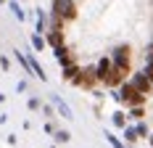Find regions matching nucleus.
I'll return each instance as SVG.
<instances>
[{
  "instance_id": "2",
  "label": "nucleus",
  "mask_w": 153,
  "mask_h": 148,
  "mask_svg": "<svg viewBox=\"0 0 153 148\" xmlns=\"http://www.w3.org/2000/svg\"><path fill=\"white\" fill-rule=\"evenodd\" d=\"M53 16H61V19H74V16H76L74 0H53Z\"/></svg>"
},
{
  "instance_id": "3",
  "label": "nucleus",
  "mask_w": 153,
  "mask_h": 148,
  "mask_svg": "<svg viewBox=\"0 0 153 148\" xmlns=\"http://www.w3.org/2000/svg\"><path fill=\"white\" fill-rule=\"evenodd\" d=\"M114 66L122 74L129 69V45H119V48L114 50Z\"/></svg>"
},
{
  "instance_id": "5",
  "label": "nucleus",
  "mask_w": 153,
  "mask_h": 148,
  "mask_svg": "<svg viewBox=\"0 0 153 148\" xmlns=\"http://www.w3.org/2000/svg\"><path fill=\"white\" fill-rule=\"evenodd\" d=\"M0 3H3V0H0Z\"/></svg>"
},
{
  "instance_id": "1",
  "label": "nucleus",
  "mask_w": 153,
  "mask_h": 148,
  "mask_svg": "<svg viewBox=\"0 0 153 148\" xmlns=\"http://www.w3.org/2000/svg\"><path fill=\"white\" fill-rule=\"evenodd\" d=\"M122 101L124 103H132V106H140L143 101H145V95H143L132 82H124L122 85Z\"/></svg>"
},
{
  "instance_id": "4",
  "label": "nucleus",
  "mask_w": 153,
  "mask_h": 148,
  "mask_svg": "<svg viewBox=\"0 0 153 148\" xmlns=\"http://www.w3.org/2000/svg\"><path fill=\"white\" fill-rule=\"evenodd\" d=\"M11 11L16 13V19H24V11L19 8V3H11Z\"/></svg>"
}]
</instances>
